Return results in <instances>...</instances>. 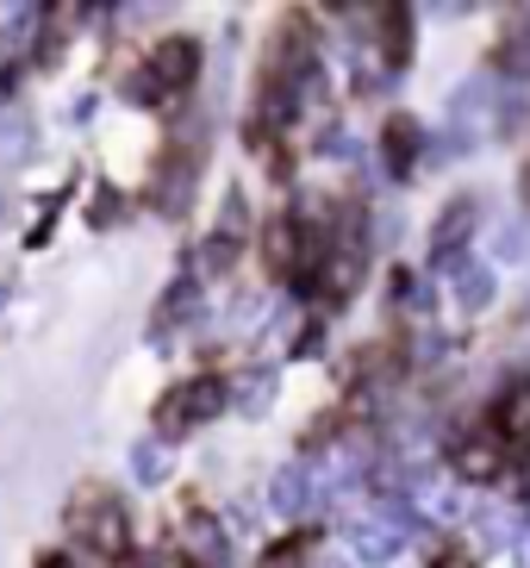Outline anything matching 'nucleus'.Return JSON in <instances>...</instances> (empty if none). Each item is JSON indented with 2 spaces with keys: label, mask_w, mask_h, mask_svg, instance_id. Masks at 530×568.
<instances>
[{
  "label": "nucleus",
  "mask_w": 530,
  "mask_h": 568,
  "mask_svg": "<svg viewBox=\"0 0 530 568\" xmlns=\"http://www.w3.org/2000/svg\"><path fill=\"white\" fill-rule=\"evenodd\" d=\"M518 194H524V206H530V163H524V182H518Z\"/></svg>",
  "instance_id": "obj_14"
},
{
  "label": "nucleus",
  "mask_w": 530,
  "mask_h": 568,
  "mask_svg": "<svg viewBox=\"0 0 530 568\" xmlns=\"http://www.w3.org/2000/svg\"><path fill=\"white\" fill-rule=\"evenodd\" d=\"M418 151H425V125L412 113H394L381 125V156H387V175H412Z\"/></svg>",
  "instance_id": "obj_6"
},
{
  "label": "nucleus",
  "mask_w": 530,
  "mask_h": 568,
  "mask_svg": "<svg viewBox=\"0 0 530 568\" xmlns=\"http://www.w3.org/2000/svg\"><path fill=\"white\" fill-rule=\"evenodd\" d=\"M218 406H225V382H218V375H187L182 387H169L163 400H156V425H163V432H194V425H206Z\"/></svg>",
  "instance_id": "obj_3"
},
{
  "label": "nucleus",
  "mask_w": 530,
  "mask_h": 568,
  "mask_svg": "<svg viewBox=\"0 0 530 568\" xmlns=\"http://www.w3.org/2000/svg\"><path fill=\"white\" fill-rule=\"evenodd\" d=\"M194 75H200V44L194 38H163V44L144 57V69L125 82V94H132L137 106H163V101H175V94H187Z\"/></svg>",
  "instance_id": "obj_2"
},
{
  "label": "nucleus",
  "mask_w": 530,
  "mask_h": 568,
  "mask_svg": "<svg viewBox=\"0 0 530 568\" xmlns=\"http://www.w3.org/2000/svg\"><path fill=\"white\" fill-rule=\"evenodd\" d=\"M449 294H456V306L462 313H481V306H493V268L487 263H456V275H449Z\"/></svg>",
  "instance_id": "obj_7"
},
{
  "label": "nucleus",
  "mask_w": 530,
  "mask_h": 568,
  "mask_svg": "<svg viewBox=\"0 0 530 568\" xmlns=\"http://www.w3.org/2000/svg\"><path fill=\"white\" fill-rule=\"evenodd\" d=\"M431 568H475V562H468V556H456V550H444V556H437Z\"/></svg>",
  "instance_id": "obj_13"
},
{
  "label": "nucleus",
  "mask_w": 530,
  "mask_h": 568,
  "mask_svg": "<svg viewBox=\"0 0 530 568\" xmlns=\"http://www.w3.org/2000/svg\"><path fill=\"white\" fill-rule=\"evenodd\" d=\"M275 494H282L287 513H299V506H306V481H299V475H282V487H275Z\"/></svg>",
  "instance_id": "obj_12"
},
{
  "label": "nucleus",
  "mask_w": 530,
  "mask_h": 568,
  "mask_svg": "<svg viewBox=\"0 0 530 568\" xmlns=\"http://www.w3.org/2000/svg\"><path fill=\"white\" fill-rule=\"evenodd\" d=\"M475 232V201H449L444 213H437V232H431V256L437 263H449V251H456V244H462V237Z\"/></svg>",
  "instance_id": "obj_8"
},
{
  "label": "nucleus",
  "mask_w": 530,
  "mask_h": 568,
  "mask_svg": "<svg viewBox=\"0 0 530 568\" xmlns=\"http://www.w3.org/2000/svg\"><path fill=\"white\" fill-rule=\"evenodd\" d=\"M256 568H306V544H299V537H287V544H275V550H268Z\"/></svg>",
  "instance_id": "obj_11"
},
{
  "label": "nucleus",
  "mask_w": 530,
  "mask_h": 568,
  "mask_svg": "<svg viewBox=\"0 0 530 568\" xmlns=\"http://www.w3.org/2000/svg\"><path fill=\"white\" fill-rule=\"evenodd\" d=\"M487 425H493L499 437H512V444H530V375H512V382L499 387Z\"/></svg>",
  "instance_id": "obj_5"
},
{
  "label": "nucleus",
  "mask_w": 530,
  "mask_h": 568,
  "mask_svg": "<svg viewBox=\"0 0 530 568\" xmlns=\"http://www.w3.org/2000/svg\"><path fill=\"white\" fill-rule=\"evenodd\" d=\"M69 531H75V544H82L94 562L119 568L125 556H132V513H125V500H119L113 487H82L75 494V506H69Z\"/></svg>",
  "instance_id": "obj_1"
},
{
  "label": "nucleus",
  "mask_w": 530,
  "mask_h": 568,
  "mask_svg": "<svg viewBox=\"0 0 530 568\" xmlns=\"http://www.w3.org/2000/svg\"><path fill=\"white\" fill-rule=\"evenodd\" d=\"M406 57H412V7H387L381 13V63L406 69Z\"/></svg>",
  "instance_id": "obj_9"
},
{
  "label": "nucleus",
  "mask_w": 530,
  "mask_h": 568,
  "mask_svg": "<svg viewBox=\"0 0 530 568\" xmlns=\"http://www.w3.org/2000/svg\"><path fill=\"white\" fill-rule=\"evenodd\" d=\"M44 568H69V562H63V556H44Z\"/></svg>",
  "instance_id": "obj_15"
},
{
  "label": "nucleus",
  "mask_w": 530,
  "mask_h": 568,
  "mask_svg": "<svg viewBox=\"0 0 530 568\" xmlns=\"http://www.w3.org/2000/svg\"><path fill=\"white\" fill-rule=\"evenodd\" d=\"M499 444H506V437H499L493 425L456 437V475H468V481H499V475H506V450H499Z\"/></svg>",
  "instance_id": "obj_4"
},
{
  "label": "nucleus",
  "mask_w": 530,
  "mask_h": 568,
  "mask_svg": "<svg viewBox=\"0 0 530 568\" xmlns=\"http://www.w3.org/2000/svg\"><path fill=\"white\" fill-rule=\"evenodd\" d=\"M349 544H356L368 562H387L394 544H399V531H387V525H349Z\"/></svg>",
  "instance_id": "obj_10"
}]
</instances>
